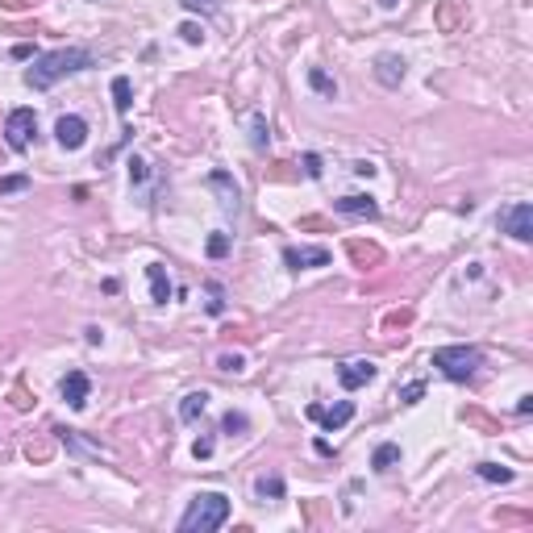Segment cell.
I'll use <instances>...</instances> for the list:
<instances>
[{
	"mask_svg": "<svg viewBox=\"0 0 533 533\" xmlns=\"http://www.w3.org/2000/svg\"><path fill=\"white\" fill-rule=\"evenodd\" d=\"M84 67H92V50H84V46H63V50H50V54H38L34 59V67L25 71V84L34 92H46V88H54L59 80L84 71Z\"/></svg>",
	"mask_w": 533,
	"mask_h": 533,
	"instance_id": "obj_1",
	"label": "cell"
},
{
	"mask_svg": "<svg viewBox=\"0 0 533 533\" xmlns=\"http://www.w3.org/2000/svg\"><path fill=\"white\" fill-rule=\"evenodd\" d=\"M229 521V496L221 491H200L192 496L188 513L179 517V533H213Z\"/></svg>",
	"mask_w": 533,
	"mask_h": 533,
	"instance_id": "obj_2",
	"label": "cell"
},
{
	"mask_svg": "<svg viewBox=\"0 0 533 533\" xmlns=\"http://www.w3.org/2000/svg\"><path fill=\"white\" fill-rule=\"evenodd\" d=\"M434 367L442 371L446 379L467 384L484 367V355H479V346H442V350H434Z\"/></svg>",
	"mask_w": 533,
	"mask_h": 533,
	"instance_id": "obj_3",
	"label": "cell"
},
{
	"mask_svg": "<svg viewBox=\"0 0 533 533\" xmlns=\"http://www.w3.org/2000/svg\"><path fill=\"white\" fill-rule=\"evenodd\" d=\"M34 137H38V117H34V109H13L8 113V121H4V142H8V150H30L34 146Z\"/></svg>",
	"mask_w": 533,
	"mask_h": 533,
	"instance_id": "obj_4",
	"label": "cell"
},
{
	"mask_svg": "<svg viewBox=\"0 0 533 533\" xmlns=\"http://www.w3.org/2000/svg\"><path fill=\"white\" fill-rule=\"evenodd\" d=\"M500 229L513 233L517 242H533V204H525V200L508 204V209L500 213Z\"/></svg>",
	"mask_w": 533,
	"mask_h": 533,
	"instance_id": "obj_5",
	"label": "cell"
},
{
	"mask_svg": "<svg viewBox=\"0 0 533 533\" xmlns=\"http://www.w3.org/2000/svg\"><path fill=\"white\" fill-rule=\"evenodd\" d=\"M54 137H59L63 150H84V142H88V121L75 117V113H67V117L54 121Z\"/></svg>",
	"mask_w": 533,
	"mask_h": 533,
	"instance_id": "obj_6",
	"label": "cell"
},
{
	"mask_svg": "<svg viewBox=\"0 0 533 533\" xmlns=\"http://www.w3.org/2000/svg\"><path fill=\"white\" fill-rule=\"evenodd\" d=\"M375 375H379V367H375L371 358H350V362H342V371H338V384H342L346 392H355V388H367Z\"/></svg>",
	"mask_w": 533,
	"mask_h": 533,
	"instance_id": "obj_7",
	"label": "cell"
},
{
	"mask_svg": "<svg viewBox=\"0 0 533 533\" xmlns=\"http://www.w3.org/2000/svg\"><path fill=\"white\" fill-rule=\"evenodd\" d=\"M59 392H63V400H67V408H84L88 404V392H92V379L84 375V371H67L63 375V384H59Z\"/></svg>",
	"mask_w": 533,
	"mask_h": 533,
	"instance_id": "obj_8",
	"label": "cell"
},
{
	"mask_svg": "<svg viewBox=\"0 0 533 533\" xmlns=\"http://www.w3.org/2000/svg\"><path fill=\"white\" fill-rule=\"evenodd\" d=\"M283 263L292 266V271L325 266V263H329V250H325V246H288V250H283Z\"/></svg>",
	"mask_w": 533,
	"mask_h": 533,
	"instance_id": "obj_9",
	"label": "cell"
},
{
	"mask_svg": "<svg viewBox=\"0 0 533 533\" xmlns=\"http://www.w3.org/2000/svg\"><path fill=\"white\" fill-rule=\"evenodd\" d=\"M375 80H379L384 88H400V80H404V59H400V54H379V59H375Z\"/></svg>",
	"mask_w": 533,
	"mask_h": 533,
	"instance_id": "obj_10",
	"label": "cell"
},
{
	"mask_svg": "<svg viewBox=\"0 0 533 533\" xmlns=\"http://www.w3.org/2000/svg\"><path fill=\"white\" fill-rule=\"evenodd\" d=\"M333 213H342V217H379V204L371 196H342V200H333Z\"/></svg>",
	"mask_w": 533,
	"mask_h": 533,
	"instance_id": "obj_11",
	"label": "cell"
},
{
	"mask_svg": "<svg viewBox=\"0 0 533 533\" xmlns=\"http://www.w3.org/2000/svg\"><path fill=\"white\" fill-rule=\"evenodd\" d=\"M350 417H355V404H350V400H338L333 408H317V417H312V421H321V425L333 434V429H342Z\"/></svg>",
	"mask_w": 533,
	"mask_h": 533,
	"instance_id": "obj_12",
	"label": "cell"
},
{
	"mask_svg": "<svg viewBox=\"0 0 533 533\" xmlns=\"http://www.w3.org/2000/svg\"><path fill=\"white\" fill-rule=\"evenodd\" d=\"M346 255H350L358 266H375L384 259V250H379L375 242H362V238H350V242H346Z\"/></svg>",
	"mask_w": 533,
	"mask_h": 533,
	"instance_id": "obj_13",
	"label": "cell"
},
{
	"mask_svg": "<svg viewBox=\"0 0 533 533\" xmlns=\"http://www.w3.org/2000/svg\"><path fill=\"white\" fill-rule=\"evenodd\" d=\"M146 279H150V296H154V305H167L171 300V279H167V271L159 263L146 266Z\"/></svg>",
	"mask_w": 533,
	"mask_h": 533,
	"instance_id": "obj_14",
	"label": "cell"
},
{
	"mask_svg": "<svg viewBox=\"0 0 533 533\" xmlns=\"http://www.w3.org/2000/svg\"><path fill=\"white\" fill-rule=\"evenodd\" d=\"M209 183H213V188L221 192V204H225V209H229V213H238V200H242L238 183H233V179L225 176V171H213V176H209Z\"/></svg>",
	"mask_w": 533,
	"mask_h": 533,
	"instance_id": "obj_15",
	"label": "cell"
},
{
	"mask_svg": "<svg viewBox=\"0 0 533 533\" xmlns=\"http://www.w3.org/2000/svg\"><path fill=\"white\" fill-rule=\"evenodd\" d=\"M204 408H209V392H188L179 400V421H196L204 417Z\"/></svg>",
	"mask_w": 533,
	"mask_h": 533,
	"instance_id": "obj_16",
	"label": "cell"
},
{
	"mask_svg": "<svg viewBox=\"0 0 533 533\" xmlns=\"http://www.w3.org/2000/svg\"><path fill=\"white\" fill-rule=\"evenodd\" d=\"M255 496L259 500H283V475H259L255 479Z\"/></svg>",
	"mask_w": 533,
	"mask_h": 533,
	"instance_id": "obj_17",
	"label": "cell"
},
{
	"mask_svg": "<svg viewBox=\"0 0 533 533\" xmlns=\"http://www.w3.org/2000/svg\"><path fill=\"white\" fill-rule=\"evenodd\" d=\"M396 462H400V446L396 442H384L379 450H375V458H371V467H375V471H392Z\"/></svg>",
	"mask_w": 533,
	"mask_h": 533,
	"instance_id": "obj_18",
	"label": "cell"
},
{
	"mask_svg": "<svg viewBox=\"0 0 533 533\" xmlns=\"http://www.w3.org/2000/svg\"><path fill=\"white\" fill-rule=\"evenodd\" d=\"M475 471H479V479H488V484H513V471L500 467V462H479Z\"/></svg>",
	"mask_w": 533,
	"mask_h": 533,
	"instance_id": "obj_19",
	"label": "cell"
},
{
	"mask_svg": "<svg viewBox=\"0 0 533 533\" xmlns=\"http://www.w3.org/2000/svg\"><path fill=\"white\" fill-rule=\"evenodd\" d=\"M250 142H255V150H266V142H271V130H266L263 113H250Z\"/></svg>",
	"mask_w": 533,
	"mask_h": 533,
	"instance_id": "obj_20",
	"label": "cell"
},
{
	"mask_svg": "<svg viewBox=\"0 0 533 533\" xmlns=\"http://www.w3.org/2000/svg\"><path fill=\"white\" fill-rule=\"evenodd\" d=\"M309 84H312L317 92H321V96H329V100L338 96V84H333V80H329V75H325L321 67H309Z\"/></svg>",
	"mask_w": 533,
	"mask_h": 533,
	"instance_id": "obj_21",
	"label": "cell"
},
{
	"mask_svg": "<svg viewBox=\"0 0 533 533\" xmlns=\"http://www.w3.org/2000/svg\"><path fill=\"white\" fill-rule=\"evenodd\" d=\"M113 104H117V113H121V117L130 113V80H125V75H117V80H113Z\"/></svg>",
	"mask_w": 533,
	"mask_h": 533,
	"instance_id": "obj_22",
	"label": "cell"
},
{
	"mask_svg": "<svg viewBox=\"0 0 533 533\" xmlns=\"http://www.w3.org/2000/svg\"><path fill=\"white\" fill-rule=\"evenodd\" d=\"M246 425H250V421H246V412H233V408L225 412V421H221V429L229 434V438H233V434H246Z\"/></svg>",
	"mask_w": 533,
	"mask_h": 533,
	"instance_id": "obj_23",
	"label": "cell"
},
{
	"mask_svg": "<svg viewBox=\"0 0 533 533\" xmlns=\"http://www.w3.org/2000/svg\"><path fill=\"white\" fill-rule=\"evenodd\" d=\"M204 250H209V259H225V255H229V233L217 229V233L209 238V246H204Z\"/></svg>",
	"mask_w": 533,
	"mask_h": 533,
	"instance_id": "obj_24",
	"label": "cell"
},
{
	"mask_svg": "<svg viewBox=\"0 0 533 533\" xmlns=\"http://www.w3.org/2000/svg\"><path fill=\"white\" fill-rule=\"evenodd\" d=\"M217 367L229 371V375H242V371H246V358H242V355H221V358H217Z\"/></svg>",
	"mask_w": 533,
	"mask_h": 533,
	"instance_id": "obj_25",
	"label": "cell"
},
{
	"mask_svg": "<svg viewBox=\"0 0 533 533\" xmlns=\"http://www.w3.org/2000/svg\"><path fill=\"white\" fill-rule=\"evenodd\" d=\"M30 188V176H8L0 179V196H8V192H25Z\"/></svg>",
	"mask_w": 533,
	"mask_h": 533,
	"instance_id": "obj_26",
	"label": "cell"
},
{
	"mask_svg": "<svg viewBox=\"0 0 533 533\" xmlns=\"http://www.w3.org/2000/svg\"><path fill=\"white\" fill-rule=\"evenodd\" d=\"M146 176H150L146 159H137V154H133V159H130V183H146Z\"/></svg>",
	"mask_w": 533,
	"mask_h": 533,
	"instance_id": "obj_27",
	"label": "cell"
},
{
	"mask_svg": "<svg viewBox=\"0 0 533 533\" xmlns=\"http://www.w3.org/2000/svg\"><path fill=\"white\" fill-rule=\"evenodd\" d=\"M179 38H183V42H192V46H200V42H204L200 25H192V21H183V25H179Z\"/></svg>",
	"mask_w": 533,
	"mask_h": 533,
	"instance_id": "obj_28",
	"label": "cell"
},
{
	"mask_svg": "<svg viewBox=\"0 0 533 533\" xmlns=\"http://www.w3.org/2000/svg\"><path fill=\"white\" fill-rule=\"evenodd\" d=\"M421 396H425V384H408V388H400V400H404V404H417Z\"/></svg>",
	"mask_w": 533,
	"mask_h": 533,
	"instance_id": "obj_29",
	"label": "cell"
},
{
	"mask_svg": "<svg viewBox=\"0 0 533 533\" xmlns=\"http://www.w3.org/2000/svg\"><path fill=\"white\" fill-rule=\"evenodd\" d=\"M217 4H221V0H183V8H188V13H213Z\"/></svg>",
	"mask_w": 533,
	"mask_h": 533,
	"instance_id": "obj_30",
	"label": "cell"
},
{
	"mask_svg": "<svg viewBox=\"0 0 533 533\" xmlns=\"http://www.w3.org/2000/svg\"><path fill=\"white\" fill-rule=\"evenodd\" d=\"M454 25H458V8H454V4H442V30L450 34Z\"/></svg>",
	"mask_w": 533,
	"mask_h": 533,
	"instance_id": "obj_31",
	"label": "cell"
},
{
	"mask_svg": "<svg viewBox=\"0 0 533 533\" xmlns=\"http://www.w3.org/2000/svg\"><path fill=\"white\" fill-rule=\"evenodd\" d=\"M305 176L321 179V154H305Z\"/></svg>",
	"mask_w": 533,
	"mask_h": 533,
	"instance_id": "obj_32",
	"label": "cell"
},
{
	"mask_svg": "<svg viewBox=\"0 0 533 533\" xmlns=\"http://www.w3.org/2000/svg\"><path fill=\"white\" fill-rule=\"evenodd\" d=\"M192 454H196V458H213V438H196Z\"/></svg>",
	"mask_w": 533,
	"mask_h": 533,
	"instance_id": "obj_33",
	"label": "cell"
},
{
	"mask_svg": "<svg viewBox=\"0 0 533 533\" xmlns=\"http://www.w3.org/2000/svg\"><path fill=\"white\" fill-rule=\"evenodd\" d=\"M209 292H213V300H209V312H213V317H217V312H225V300H221V283H213Z\"/></svg>",
	"mask_w": 533,
	"mask_h": 533,
	"instance_id": "obj_34",
	"label": "cell"
},
{
	"mask_svg": "<svg viewBox=\"0 0 533 533\" xmlns=\"http://www.w3.org/2000/svg\"><path fill=\"white\" fill-rule=\"evenodd\" d=\"M13 408H30V396L21 388H13Z\"/></svg>",
	"mask_w": 533,
	"mask_h": 533,
	"instance_id": "obj_35",
	"label": "cell"
},
{
	"mask_svg": "<svg viewBox=\"0 0 533 533\" xmlns=\"http://www.w3.org/2000/svg\"><path fill=\"white\" fill-rule=\"evenodd\" d=\"M404 321H412V312L404 309V312H392V317H388V325H404Z\"/></svg>",
	"mask_w": 533,
	"mask_h": 533,
	"instance_id": "obj_36",
	"label": "cell"
},
{
	"mask_svg": "<svg viewBox=\"0 0 533 533\" xmlns=\"http://www.w3.org/2000/svg\"><path fill=\"white\" fill-rule=\"evenodd\" d=\"M517 412H521V417H525V412H533V396H521V400H517Z\"/></svg>",
	"mask_w": 533,
	"mask_h": 533,
	"instance_id": "obj_37",
	"label": "cell"
},
{
	"mask_svg": "<svg viewBox=\"0 0 533 533\" xmlns=\"http://www.w3.org/2000/svg\"><path fill=\"white\" fill-rule=\"evenodd\" d=\"M0 4H4V8H25L30 0H0Z\"/></svg>",
	"mask_w": 533,
	"mask_h": 533,
	"instance_id": "obj_38",
	"label": "cell"
},
{
	"mask_svg": "<svg viewBox=\"0 0 533 533\" xmlns=\"http://www.w3.org/2000/svg\"><path fill=\"white\" fill-rule=\"evenodd\" d=\"M384 8H396V0H384Z\"/></svg>",
	"mask_w": 533,
	"mask_h": 533,
	"instance_id": "obj_39",
	"label": "cell"
}]
</instances>
